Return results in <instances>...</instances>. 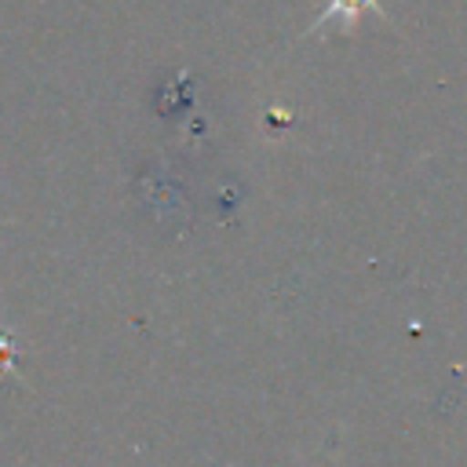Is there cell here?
Wrapping results in <instances>:
<instances>
[{"label": "cell", "mask_w": 467, "mask_h": 467, "mask_svg": "<svg viewBox=\"0 0 467 467\" xmlns=\"http://www.w3.org/2000/svg\"><path fill=\"white\" fill-rule=\"evenodd\" d=\"M358 4H361V0H336V4H332V7L321 15V22H325V18H332V15H339V11H354ZM321 22H317V26H321Z\"/></svg>", "instance_id": "1"}, {"label": "cell", "mask_w": 467, "mask_h": 467, "mask_svg": "<svg viewBox=\"0 0 467 467\" xmlns=\"http://www.w3.org/2000/svg\"><path fill=\"white\" fill-rule=\"evenodd\" d=\"M7 361H11V343H7V336L0 332V372L7 368Z\"/></svg>", "instance_id": "2"}]
</instances>
